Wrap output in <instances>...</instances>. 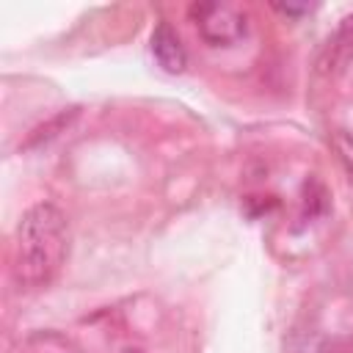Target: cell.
<instances>
[{"label": "cell", "instance_id": "obj_1", "mask_svg": "<svg viewBox=\"0 0 353 353\" xmlns=\"http://www.w3.org/2000/svg\"><path fill=\"white\" fill-rule=\"evenodd\" d=\"M69 226L63 212L50 204H33L14 229V276L22 287H47L66 259Z\"/></svg>", "mask_w": 353, "mask_h": 353}, {"label": "cell", "instance_id": "obj_2", "mask_svg": "<svg viewBox=\"0 0 353 353\" xmlns=\"http://www.w3.org/2000/svg\"><path fill=\"white\" fill-rule=\"evenodd\" d=\"M190 22L196 25L199 36L210 47L237 44L245 36V30H248L243 8L234 6V3H218V0L193 3L190 6Z\"/></svg>", "mask_w": 353, "mask_h": 353}, {"label": "cell", "instance_id": "obj_3", "mask_svg": "<svg viewBox=\"0 0 353 353\" xmlns=\"http://www.w3.org/2000/svg\"><path fill=\"white\" fill-rule=\"evenodd\" d=\"M152 55L171 74H179L188 66V52L182 47V39L168 22H157V28L152 30Z\"/></svg>", "mask_w": 353, "mask_h": 353}, {"label": "cell", "instance_id": "obj_4", "mask_svg": "<svg viewBox=\"0 0 353 353\" xmlns=\"http://www.w3.org/2000/svg\"><path fill=\"white\" fill-rule=\"evenodd\" d=\"M25 353H80L72 339L55 334V331H39L25 342Z\"/></svg>", "mask_w": 353, "mask_h": 353}, {"label": "cell", "instance_id": "obj_5", "mask_svg": "<svg viewBox=\"0 0 353 353\" xmlns=\"http://www.w3.org/2000/svg\"><path fill=\"white\" fill-rule=\"evenodd\" d=\"M334 146H336V152H339L345 168H347L350 176H353V135H336V138H334Z\"/></svg>", "mask_w": 353, "mask_h": 353}, {"label": "cell", "instance_id": "obj_6", "mask_svg": "<svg viewBox=\"0 0 353 353\" xmlns=\"http://www.w3.org/2000/svg\"><path fill=\"white\" fill-rule=\"evenodd\" d=\"M320 353H353V336H336L320 347Z\"/></svg>", "mask_w": 353, "mask_h": 353}, {"label": "cell", "instance_id": "obj_7", "mask_svg": "<svg viewBox=\"0 0 353 353\" xmlns=\"http://www.w3.org/2000/svg\"><path fill=\"white\" fill-rule=\"evenodd\" d=\"M273 8H276V11H281V14H287V17H295V14H306V11H312V6H290V3H287V6H279V3H276Z\"/></svg>", "mask_w": 353, "mask_h": 353}, {"label": "cell", "instance_id": "obj_8", "mask_svg": "<svg viewBox=\"0 0 353 353\" xmlns=\"http://www.w3.org/2000/svg\"><path fill=\"white\" fill-rule=\"evenodd\" d=\"M342 33H345V36H350V39H353V14H350V17H347V19H345V22H342Z\"/></svg>", "mask_w": 353, "mask_h": 353}, {"label": "cell", "instance_id": "obj_9", "mask_svg": "<svg viewBox=\"0 0 353 353\" xmlns=\"http://www.w3.org/2000/svg\"><path fill=\"white\" fill-rule=\"evenodd\" d=\"M121 353H141V350H132V347H127V350H121Z\"/></svg>", "mask_w": 353, "mask_h": 353}]
</instances>
